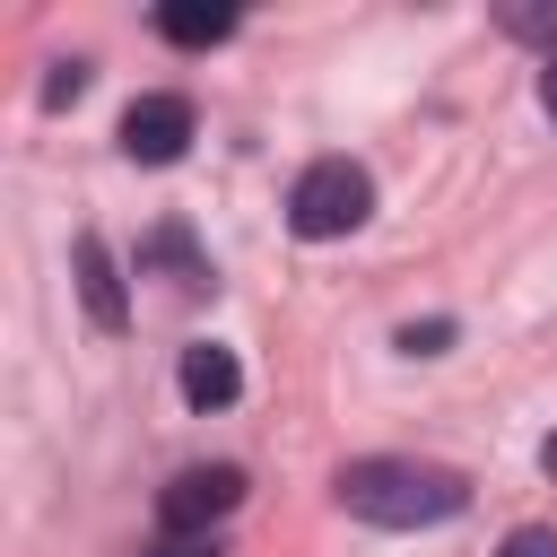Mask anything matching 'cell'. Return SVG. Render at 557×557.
<instances>
[{"label":"cell","mask_w":557,"mask_h":557,"mask_svg":"<svg viewBox=\"0 0 557 557\" xmlns=\"http://www.w3.org/2000/svg\"><path fill=\"white\" fill-rule=\"evenodd\" d=\"M339 505L357 522H374V531H426V522H453L470 505V479L461 470H435V461L374 453V461H348L339 470Z\"/></svg>","instance_id":"1"},{"label":"cell","mask_w":557,"mask_h":557,"mask_svg":"<svg viewBox=\"0 0 557 557\" xmlns=\"http://www.w3.org/2000/svg\"><path fill=\"white\" fill-rule=\"evenodd\" d=\"M374 218V174L357 157H313L296 183H287V226L305 244H331V235H357Z\"/></svg>","instance_id":"2"},{"label":"cell","mask_w":557,"mask_h":557,"mask_svg":"<svg viewBox=\"0 0 557 557\" xmlns=\"http://www.w3.org/2000/svg\"><path fill=\"white\" fill-rule=\"evenodd\" d=\"M235 505H244V470H235V461H191V470H174V479L157 487L165 540H209V522H226Z\"/></svg>","instance_id":"3"},{"label":"cell","mask_w":557,"mask_h":557,"mask_svg":"<svg viewBox=\"0 0 557 557\" xmlns=\"http://www.w3.org/2000/svg\"><path fill=\"white\" fill-rule=\"evenodd\" d=\"M191 131H200L191 96L157 87V96H139V104L122 113V157H131V165H174V157L191 148Z\"/></svg>","instance_id":"4"},{"label":"cell","mask_w":557,"mask_h":557,"mask_svg":"<svg viewBox=\"0 0 557 557\" xmlns=\"http://www.w3.org/2000/svg\"><path fill=\"white\" fill-rule=\"evenodd\" d=\"M78 305H87V322L113 339V331H131V287H122V261H113V244L87 226L78 235Z\"/></svg>","instance_id":"5"},{"label":"cell","mask_w":557,"mask_h":557,"mask_svg":"<svg viewBox=\"0 0 557 557\" xmlns=\"http://www.w3.org/2000/svg\"><path fill=\"white\" fill-rule=\"evenodd\" d=\"M244 392V366H235V348H218V339H191L183 348V400L191 409H226Z\"/></svg>","instance_id":"6"},{"label":"cell","mask_w":557,"mask_h":557,"mask_svg":"<svg viewBox=\"0 0 557 557\" xmlns=\"http://www.w3.org/2000/svg\"><path fill=\"white\" fill-rule=\"evenodd\" d=\"M157 35L183 44V52H209V44L235 35V9H218V0H165V9H157Z\"/></svg>","instance_id":"7"},{"label":"cell","mask_w":557,"mask_h":557,"mask_svg":"<svg viewBox=\"0 0 557 557\" xmlns=\"http://www.w3.org/2000/svg\"><path fill=\"white\" fill-rule=\"evenodd\" d=\"M148 261H165V270H183V278H209V261L191 252V235H183V226H157V235L139 244V270H148Z\"/></svg>","instance_id":"8"},{"label":"cell","mask_w":557,"mask_h":557,"mask_svg":"<svg viewBox=\"0 0 557 557\" xmlns=\"http://www.w3.org/2000/svg\"><path fill=\"white\" fill-rule=\"evenodd\" d=\"M496 557H557V531H548V522H522V531L496 540Z\"/></svg>","instance_id":"9"},{"label":"cell","mask_w":557,"mask_h":557,"mask_svg":"<svg viewBox=\"0 0 557 557\" xmlns=\"http://www.w3.org/2000/svg\"><path fill=\"white\" fill-rule=\"evenodd\" d=\"M78 87H87V61H61V70L44 78V113H61V104H78Z\"/></svg>","instance_id":"10"},{"label":"cell","mask_w":557,"mask_h":557,"mask_svg":"<svg viewBox=\"0 0 557 557\" xmlns=\"http://www.w3.org/2000/svg\"><path fill=\"white\" fill-rule=\"evenodd\" d=\"M444 339H453V322H444V313H435V322H409V331H400V348H409V357H435Z\"/></svg>","instance_id":"11"},{"label":"cell","mask_w":557,"mask_h":557,"mask_svg":"<svg viewBox=\"0 0 557 557\" xmlns=\"http://www.w3.org/2000/svg\"><path fill=\"white\" fill-rule=\"evenodd\" d=\"M139 557H218V540H157V548H139Z\"/></svg>","instance_id":"12"},{"label":"cell","mask_w":557,"mask_h":557,"mask_svg":"<svg viewBox=\"0 0 557 557\" xmlns=\"http://www.w3.org/2000/svg\"><path fill=\"white\" fill-rule=\"evenodd\" d=\"M540 104H548V122H557V44H548V70H540Z\"/></svg>","instance_id":"13"}]
</instances>
